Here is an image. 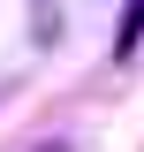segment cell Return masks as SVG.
<instances>
[{"label":"cell","mask_w":144,"mask_h":152,"mask_svg":"<svg viewBox=\"0 0 144 152\" xmlns=\"http://www.w3.org/2000/svg\"><path fill=\"white\" fill-rule=\"evenodd\" d=\"M137 31H144V0H129V23H121V38H114V53H129V46H137Z\"/></svg>","instance_id":"obj_1"}]
</instances>
